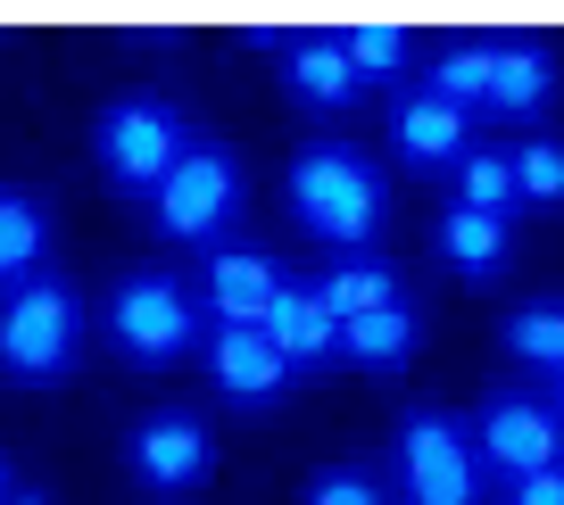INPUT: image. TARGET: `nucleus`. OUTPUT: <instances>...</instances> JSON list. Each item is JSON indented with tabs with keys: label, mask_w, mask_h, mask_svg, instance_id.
Segmentation results:
<instances>
[{
	"label": "nucleus",
	"mask_w": 564,
	"mask_h": 505,
	"mask_svg": "<svg viewBox=\"0 0 564 505\" xmlns=\"http://www.w3.org/2000/svg\"><path fill=\"white\" fill-rule=\"evenodd\" d=\"M282 199L316 241H333V257H357L382 232V166L357 141H307L282 175Z\"/></svg>",
	"instance_id": "f257e3e1"
},
{
	"label": "nucleus",
	"mask_w": 564,
	"mask_h": 505,
	"mask_svg": "<svg viewBox=\"0 0 564 505\" xmlns=\"http://www.w3.org/2000/svg\"><path fill=\"white\" fill-rule=\"evenodd\" d=\"M84 356V298L58 265L0 290V373L9 382H67Z\"/></svg>",
	"instance_id": "f03ea898"
},
{
	"label": "nucleus",
	"mask_w": 564,
	"mask_h": 505,
	"mask_svg": "<svg viewBox=\"0 0 564 505\" xmlns=\"http://www.w3.org/2000/svg\"><path fill=\"white\" fill-rule=\"evenodd\" d=\"M199 331H208V315H199V290L183 274H166V265L117 274V290H108V340L124 349V365L159 373V365L199 349Z\"/></svg>",
	"instance_id": "7ed1b4c3"
},
{
	"label": "nucleus",
	"mask_w": 564,
	"mask_h": 505,
	"mask_svg": "<svg viewBox=\"0 0 564 505\" xmlns=\"http://www.w3.org/2000/svg\"><path fill=\"white\" fill-rule=\"evenodd\" d=\"M183 150H192V124H183V108L159 100V91H124V100H108L100 124H91V157H100V175L117 183L124 199H150L175 175Z\"/></svg>",
	"instance_id": "20e7f679"
},
{
	"label": "nucleus",
	"mask_w": 564,
	"mask_h": 505,
	"mask_svg": "<svg viewBox=\"0 0 564 505\" xmlns=\"http://www.w3.org/2000/svg\"><path fill=\"white\" fill-rule=\"evenodd\" d=\"M399 505H481V455H474V431H465L448 406H406L399 415Z\"/></svg>",
	"instance_id": "39448f33"
},
{
	"label": "nucleus",
	"mask_w": 564,
	"mask_h": 505,
	"mask_svg": "<svg viewBox=\"0 0 564 505\" xmlns=\"http://www.w3.org/2000/svg\"><path fill=\"white\" fill-rule=\"evenodd\" d=\"M150 216H159L166 241H225L232 216H241V157L225 150V141H192V150L175 157V175L150 191Z\"/></svg>",
	"instance_id": "423d86ee"
},
{
	"label": "nucleus",
	"mask_w": 564,
	"mask_h": 505,
	"mask_svg": "<svg viewBox=\"0 0 564 505\" xmlns=\"http://www.w3.org/2000/svg\"><path fill=\"white\" fill-rule=\"evenodd\" d=\"M465 431H474L481 472H498L507 488L564 464V422H556V406H547V389H490Z\"/></svg>",
	"instance_id": "0eeeda50"
},
{
	"label": "nucleus",
	"mask_w": 564,
	"mask_h": 505,
	"mask_svg": "<svg viewBox=\"0 0 564 505\" xmlns=\"http://www.w3.org/2000/svg\"><path fill=\"white\" fill-rule=\"evenodd\" d=\"M124 472H133L150 497H199V488L216 481V431L208 415H192V406H159V415H141L133 431H124Z\"/></svg>",
	"instance_id": "6e6552de"
},
{
	"label": "nucleus",
	"mask_w": 564,
	"mask_h": 505,
	"mask_svg": "<svg viewBox=\"0 0 564 505\" xmlns=\"http://www.w3.org/2000/svg\"><path fill=\"white\" fill-rule=\"evenodd\" d=\"M282 257L258 241H216L199 257V315L208 323H265V307L282 298Z\"/></svg>",
	"instance_id": "1a4fd4ad"
},
{
	"label": "nucleus",
	"mask_w": 564,
	"mask_h": 505,
	"mask_svg": "<svg viewBox=\"0 0 564 505\" xmlns=\"http://www.w3.org/2000/svg\"><path fill=\"white\" fill-rule=\"evenodd\" d=\"M199 365H208V389L225 406H274L282 389L300 382V373L274 356V340H265L258 323H208V331H199Z\"/></svg>",
	"instance_id": "9d476101"
},
{
	"label": "nucleus",
	"mask_w": 564,
	"mask_h": 505,
	"mask_svg": "<svg viewBox=\"0 0 564 505\" xmlns=\"http://www.w3.org/2000/svg\"><path fill=\"white\" fill-rule=\"evenodd\" d=\"M390 150H399L415 175H441V166H457V157L474 150V117L448 108L441 91L406 84L399 100H390Z\"/></svg>",
	"instance_id": "9b49d317"
},
{
	"label": "nucleus",
	"mask_w": 564,
	"mask_h": 505,
	"mask_svg": "<svg viewBox=\"0 0 564 505\" xmlns=\"http://www.w3.org/2000/svg\"><path fill=\"white\" fill-rule=\"evenodd\" d=\"M282 84H291L300 108H316V117H340V108L366 100V84H357V67L340 58L333 25H291V42H282Z\"/></svg>",
	"instance_id": "f8f14e48"
},
{
	"label": "nucleus",
	"mask_w": 564,
	"mask_h": 505,
	"mask_svg": "<svg viewBox=\"0 0 564 505\" xmlns=\"http://www.w3.org/2000/svg\"><path fill=\"white\" fill-rule=\"evenodd\" d=\"M258 331L274 340V356H282L291 373H316V365H333V356H340V323L316 307V290H307V282H282V298L265 307Z\"/></svg>",
	"instance_id": "ddd939ff"
},
{
	"label": "nucleus",
	"mask_w": 564,
	"mask_h": 505,
	"mask_svg": "<svg viewBox=\"0 0 564 505\" xmlns=\"http://www.w3.org/2000/svg\"><path fill=\"white\" fill-rule=\"evenodd\" d=\"M556 100V51L540 34H498L490 51V108L498 117H540Z\"/></svg>",
	"instance_id": "4468645a"
},
{
	"label": "nucleus",
	"mask_w": 564,
	"mask_h": 505,
	"mask_svg": "<svg viewBox=\"0 0 564 505\" xmlns=\"http://www.w3.org/2000/svg\"><path fill=\"white\" fill-rule=\"evenodd\" d=\"M432 249H441V265H448V274L490 282V274H507V257H514V216L448 208V216H441V232H432Z\"/></svg>",
	"instance_id": "2eb2a0df"
},
{
	"label": "nucleus",
	"mask_w": 564,
	"mask_h": 505,
	"mask_svg": "<svg viewBox=\"0 0 564 505\" xmlns=\"http://www.w3.org/2000/svg\"><path fill=\"white\" fill-rule=\"evenodd\" d=\"M316 307L333 315V323H357V315H373V307H390V298H406L399 290V265L390 257H373V249H357V257H333L316 282Z\"/></svg>",
	"instance_id": "dca6fc26"
},
{
	"label": "nucleus",
	"mask_w": 564,
	"mask_h": 505,
	"mask_svg": "<svg viewBox=\"0 0 564 505\" xmlns=\"http://www.w3.org/2000/svg\"><path fill=\"white\" fill-rule=\"evenodd\" d=\"M415 298H390V307L357 315V323H340V365L357 373H399L406 356H415Z\"/></svg>",
	"instance_id": "f3484780"
},
{
	"label": "nucleus",
	"mask_w": 564,
	"mask_h": 505,
	"mask_svg": "<svg viewBox=\"0 0 564 505\" xmlns=\"http://www.w3.org/2000/svg\"><path fill=\"white\" fill-rule=\"evenodd\" d=\"M507 349H514V365L540 373V389H547V382H564V290L523 298V307L507 315Z\"/></svg>",
	"instance_id": "a211bd4d"
},
{
	"label": "nucleus",
	"mask_w": 564,
	"mask_h": 505,
	"mask_svg": "<svg viewBox=\"0 0 564 505\" xmlns=\"http://www.w3.org/2000/svg\"><path fill=\"white\" fill-rule=\"evenodd\" d=\"M490 51H498V34H457V42H441V58H432V75H423V91H441L448 108H490Z\"/></svg>",
	"instance_id": "6ab92c4d"
},
{
	"label": "nucleus",
	"mask_w": 564,
	"mask_h": 505,
	"mask_svg": "<svg viewBox=\"0 0 564 505\" xmlns=\"http://www.w3.org/2000/svg\"><path fill=\"white\" fill-rule=\"evenodd\" d=\"M42 249H51V208H42L34 191H9V183H0V290L42 274Z\"/></svg>",
	"instance_id": "aec40b11"
},
{
	"label": "nucleus",
	"mask_w": 564,
	"mask_h": 505,
	"mask_svg": "<svg viewBox=\"0 0 564 505\" xmlns=\"http://www.w3.org/2000/svg\"><path fill=\"white\" fill-rule=\"evenodd\" d=\"M448 175H457V199H448V208H481V216H514V208H523V199H514V157H507V141H474Z\"/></svg>",
	"instance_id": "412c9836"
},
{
	"label": "nucleus",
	"mask_w": 564,
	"mask_h": 505,
	"mask_svg": "<svg viewBox=\"0 0 564 505\" xmlns=\"http://www.w3.org/2000/svg\"><path fill=\"white\" fill-rule=\"evenodd\" d=\"M507 157H514V199L523 208H564V141L556 133L507 141Z\"/></svg>",
	"instance_id": "4be33fe9"
},
{
	"label": "nucleus",
	"mask_w": 564,
	"mask_h": 505,
	"mask_svg": "<svg viewBox=\"0 0 564 505\" xmlns=\"http://www.w3.org/2000/svg\"><path fill=\"white\" fill-rule=\"evenodd\" d=\"M340 34V58L357 67V84H390V75H406V25H333Z\"/></svg>",
	"instance_id": "5701e85b"
},
{
	"label": "nucleus",
	"mask_w": 564,
	"mask_h": 505,
	"mask_svg": "<svg viewBox=\"0 0 564 505\" xmlns=\"http://www.w3.org/2000/svg\"><path fill=\"white\" fill-rule=\"evenodd\" d=\"M300 505H390V488L373 481L366 464H324L316 481H307V497Z\"/></svg>",
	"instance_id": "b1692460"
},
{
	"label": "nucleus",
	"mask_w": 564,
	"mask_h": 505,
	"mask_svg": "<svg viewBox=\"0 0 564 505\" xmlns=\"http://www.w3.org/2000/svg\"><path fill=\"white\" fill-rule=\"evenodd\" d=\"M507 505H564V464H556V472H531V481H514Z\"/></svg>",
	"instance_id": "393cba45"
},
{
	"label": "nucleus",
	"mask_w": 564,
	"mask_h": 505,
	"mask_svg": "<svg viewBox=\"0 0 564 505\" xmlns=\"http://www.w3.org/2000/svg\"><path fill=\"white\" fill-rule=\"evenodd\" d=\"M0 505H58V497H42V488H9Z\"/></svg>",
	"instance_id": "a878e982"
},
{
	"label": "nucleus",
	"mask_w": 564,
	"mask_h": 505,
	"mask_svg": "<svg viewBox=\"0 0 564 505\" xmlns=\"http://www.w3.org/2000/svg\"><path fill=\"white\" fill-rule=\"evenodd\" d=\"M547 406H556V422H564V382H547Z\"/></svg>",
	"instance_id": "bb28decb"
},
{
	"label": "nucleus",
	"mask_w": 564,
	"mask_h": 505,
	"mask_svg": "<svg viewBox=\"0 0 564 505\" xmlns=\"http://www.w3.org/2000/svg\"><path fill=\"white\" fill-rule=\"evenodd\" d=\"M9 488H18V472H9V455H0V497H9Z\"/></svg>",
	"instance_id": "cd10ccee"
}]
</instances>
